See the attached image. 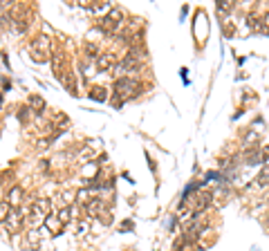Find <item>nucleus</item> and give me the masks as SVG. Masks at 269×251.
Returning <instances> with one entry per match:
<instances>
[{"instance_id": "obj_5", "label": "nucleus", "mask_w": 269, "mask_h": 251, "mask_svg": "<svg viewBox=\"0 0 269 251\" xmlns=\"http://www.w3.org/2000/svg\"><path fill=\"white\" fill-rule=\"evenodd\" d=\"M2 224H5V229L9 233L20 231V227H23V215H20L18 209H11V213L5 217V220H2Z\"/></svg>"}, {"instance_id": "obj_14", "label": "nucleus", "mask_w": 269, "mask_h": 251, "mask_svg": "<svg viewBox=\"0 0 269 251\" xmlns=\"http://www.w3.org/2000/svg\"><path fill=\"white\" fill-rule=\"evenodd\" d=\"M90 97H92L94 101H106V90H103V87H92Z\"/></svg>"}, {"instance_id": "obj_11", "label": "nucleus", "mask_w": 269, "mask_h": 251, "mask_svg": "<svg viewBox=\"0 0 269 251\" xmlns=\"http://www.w3.org/2000/svg\"><path fill=\"white\" fill-rule=\"evenodd\" d=\"M38 245H40L38 233H36V231H30V233H27V238H25V247H30V249H36Z\"/></svg>"}, {"instance_id": "obj_6", "label": "nucleus", "mask_w": 269, "mask_h": 251, "mask_svg": "<svg viewBox=\"0 0 269 251\" xmlns=\"http://www.w3.org/2000/svg\"><path fill=\"white\" fill-rule=\"evenodd\" d=\"M117 68V63H115V56L113 54H101L97 58V70L99 72H110V70Z\"/></svg>"}, {"instance_id": "obj_2", "label": "nucleus", "mask_w": 269, "mask_h": 251, "mask_svg": "<svg viewBox=\"0 0 269 251\" xmlns=\"http://www.w3.org/2000/svg\"><path fill=\"white\" fill-rule=\"evenodd\" d=\"M49 211H52V202L49 200H36L30 209V224L32 227H40L43 222H47Z\"/></svg>"}, {"instance_id": "obj_1", "label": "nucleus", "mask_w": 269, "mask_h": 251, "mask_svg": "<svg viewBox=\"0 0 269 251\" xmlns=\"http://www.w3.org/2000/svg\"><path fill=\"white\" fill-rule=\"evenodd\" d=\"M135 92H137V81L130 77H119L117 81H115V106H121L126 99L135 97Z\"/></svg>"}, {"instance_id": "obj_17", "label": "nucleus", "mask_w": 269, "mask_h": 251, "mask_svg": "<svg viewBox=\"0 0 269 251\" xmlns=\"http://www.w3.org/2000/svg\"><path fill=\"white\" fill-rule=\"evenodd\" d=\"M231 7H233V5H231L229 0H220V2H218V11H229Z\"/></svg>"}, {"instance_id": "obj_13", "label": "nucleus", "mask_w": 269, "mask_h": 251, "mask_svg": "<svg viewBox=\"0 0 269 251\" xmlns=\"http://www.w3.org/2000/svg\"><path fill=\"white\" fill-rule=\"evenodd\" d=\"M30 108H34L36 112H43V110H45V101L34 94V97H30Z\"/></svg>"}, {"instance_id": "obj_18", "label": "nucleus", "mask_w": 269, "mask_h": 251, "mask_svg": "<svg viewBox=\"0 0 269 251\" xmlns=\"http://www.w3.org/2000/svg\"><path fill=\"white\" fill-rule=\"evenodd\" d=\"M263 20H265V25H267V29H269V11H267V16H265Z\"/></svg>"}, {"instance_id": "obj_15", "label": "nucleus", "mask_w": 269, "mask_h": 251, "mask_svg": "<svg viewBox=\"0 0 269 251\" xmlns=\"http://www.w3.org/2000/svg\"><path fill=\"white\" fill-rule=\"evenodd\" d=\"M242 141H245V144H256V141H258V135H256V130L247 132V135L242 137Z\"/></svg>"}, {"instance_id": "obj_8", "label": "nucleus", "mask_w": 269, "mask_h": 251, "mask_svg": "<svg viewBox=\"0 0 269 251\" xmlns=\"http://www.w3.org/2000/svg\"><path fill=\"white\" fill-rule=\"evenodd\" d=\"M7 200H9V204L18 207V204L23 202V186H11V191H9V195H7Z\"/></svg>"}, {"instance_id": "obj_4", "label": "nucleus", "mask_w": 269, "mask_h": 251, "mask_svg": "<svg viewBox=\"0 0 269 251\" xmlns=\"http://www.w3.org/2000/svg\"><path fill=\"white\" fill-rule=\"evenodd\" d=\"M123 11L121 9H110V14L106 16V18H101L99 23H101V27L106 29V32H115V29L119 27V25L123 23Z\"/></svg>"}, {"instance_id": "obj_9", "label": "nucleus", "mask_w": 269, "mask_h": 251, "mask_svg": "<svg viewBox=\"0 0 269 251\" xmlns=\"http://www.w3.org/2000/svg\"><path fill=\"white\" fill-rule=\"evenodd\" d=\"M88 213H90L92 217H97L99 213H108V211H106V204H103L101 200H92V202L88 204Z\"/></svg>"}, {"instance_id": "obj_3", "label": "nucleus", "mask_w": 269, "mask_h": 251, "mask_svg": "<svg viewBox=\"0 0 269 251\" xmlns=\"http://www.w3.org/2000/svg\"><path fill=\"white\" fill-rule=\"evenodd\" d=\"M30 49H32V56H34L36 63L47 61L49 58V39L47 36H36V39H32Z\"/></svg>"}, {"instance_id": "obj_7", "label": "nucleus", "mask_w": 269, "mask_h": 251, "mask_svg": "<svg viewBox=\"0 0 269 251\" xmlns=\"http://www.w3.org/2000/svg\"><path fill=\"white\" fill-rule=\"evenodd\" d=\"M211 198H213L211 193H200V195L195 198L197 202H195V207H193V211H195V213H202V211H204V209L211 204Z\"/></svg>"}, {"instance_id": "obj_16", "label": "nucleus", "mask_w": 269, "mask_h": 251, "mask_svg": "<svg viewBox=\"0 0 269 251\" xmlns=\"http://www.w3.org/2000/svg\"><path fill=\"white\" fill-rule=\"evenodd\" d=\"M85 52H88V54H90V58H94V56H97V58H99V49H97V47H94V45H92V43H88V45H85Z\"/></svg>"}, {"instance_id": "obj_12", "label": "nucleus", "mask_w": 269, "mask_h": 251, "mask_svg": "<svg viewBox=\"0 0 269 251\" xmlns=\"http://www.w3.org/2000/svg\"><path fill=\"white\" fill-rule=\"evenodd\" d=\"M72 213H74V209H72V207H63V209L59 211V215H56V217H59V220H61L63 224H68L70 220H72Z\"/></svg>"}, {"instance_id": "obj_10", "label": "nucleus", "mask_w": 269, "mask_h": 251, "mask_svg": "<svg viewBox=\"0 0 269 251\" xmlns=\"http://www.w3.org/2000/svg\"><path fill=\"white\" fill-rule=\"evenodd\" d=\"M52 68H54V72H56V77L59 79H63L65 74H63V56H52Z\"/></svg>"}]
</instances>
